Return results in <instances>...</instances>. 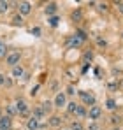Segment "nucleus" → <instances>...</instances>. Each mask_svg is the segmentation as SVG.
<instances>
[{"label":"nucleus","mask_w":123,"mask_h":130,"mask_svg":"<svg viewBox=\"0 0 123 130\" xmlns=\"http://www.w3.org/2000/svg\"><path fill=\"white\" fill-rule=\"evenodd\" d=\"M20 58H21L20 53L18 51H12V53H9L5 56V63L9 65V67H16V65H20Z\"/></svg>","instance_id":"nucleus-1"},{"label":"nucleus","mask_w":123,"mask_h":130,"mask_svg":"<svg viewBox=\"0 0 123 130\" xmlns=\"http://www.w3.org/2000/svg\"><path fill=\"white\" fill-rule=\"evenodd\" d=\"M79 97H81V100L86 104V106H95V95H91V93H88V91H79Z\"/></svg>","instance_id":"nucleus-2"},{"label":"nucleus","mask_w":123,"mask_h":130,"mask_svg":"<svg viewBox=\"0 0 123 130\" xmlns=\"http://www.w3.org/2000/svg\"><path fill=\"white\" fill-rule=\"evenodd\" d=\"M18 11L21 16H26L32 12V4L30 2H18Z\"/></svg>","instance_id":"nucleus-3"},{"label":"nucleus","mask_w":123,"mask_h":130,"mask_svg":"<svg viewBox=\"0 0 123 130\" xmlns=\"http://www.w3.org/2000/svg\"><path fill=\"white\" fill-rule=\"evenodd\" d=\"M14 107L18 111V114H28V104H26L23 99H18V100H16Z\"/></svg>","instance_id":"nucleus-4"},{"label":"nucleus","mask_w":123,"mask_h":130,"mask_svg":"<svg viewBox=\"0 0 123 130\" xmlns=\"http://www.w3.org/2000/svg\"><path fill=\"white\" fill-rule=\"evenodd\" d=\"M53 106L55 107H63V106H67V95L65 93H56V97H55V100H53Z\"/></svg>","instance_id":"nucleus-5"},{"label":"nucleus","mask_w":123,"mask_h":130,"mask_svg":"<svg viewBox=\"0 0 123 130\" xmlns=\"http://www.w3.org/2000/svg\"><path fill=\"white\" fill-rule=\"evenodd\" d=\"M100 114H102V109L99 107V106H91L90 111H88V118H90L91 121L99 120V118H100Z\"/></svg>","instance_id":"nucleus-6"},{"label":"nucleus","mask_w":123,"mask_h":130,"mask_svg":"<svg viewBox=\"0 0 123 130\" xmlns=\"http://www.w3.org/2000/svg\"><path fill=\"white\" fill-rule=\"evenodd\" d=\"M12 121L9 116H0V130H11Z\"/></svg>","instance_id":"nucleus-7"},{"label":"nucleus","mask_w":123,"mask_h":130,"mask_svg":"<svg viewBox=\"0 0 123 130\" xmlns=\"http://www.w3.org/2000/svg\"><path fill=\"white\" fill-rule=\"evenodd\" d=\"M81 44H83V41L78 37V35H72V37L67 41V47H70V49H72V47H79Z\"/></svg>","instance_id":"nucleus-8"},{"label":"nucleus","mask_w":123,"mask_h":130,"mask_svg":"<svg viewBox=\"0 0 123 130\" xmlns=\"http://www.w3.org/2000/svg\"><path fill=\"white\" fill-rule=\"evenodd\" d=\"M37 127H39V120H37L35 116H32V118L26 121V128L28 130H37Z\"/></svg>","instance_id":"nucleus-9"},{"label":"nucleus","mask_w":123,"mask_h":130,"mask_svg":"<svg viewBox=\"0 0 123 130\" xmlns=\"http://www.w3.org/2000/svg\"><path fill=\"white\" fill-rule=\"evenodd\" d=\"M56 9H58V7H56V4H55V2H49V4L46 5V14H48V16L51 18V16H55Z\"/></svg>","instance_id":"nucleus-10"},{"label":"nucleus","mask_w":123,"mask_h":130,"mask_svg":"<svg viewBox=\"0 0 123 130\" xmlns=\"http://www.w3.org/2000/svg\"><path fill=\"white\" fill-rule=\"evenodd\" d=\"M25 76V70H23V67L21 65H16V67H12V77H16V79H20Z\"/></svg>","instance_id":"nucleus-11"},{"label":"nucleus","mask_w":123,"mask_h":130,"mask_svg":"<svg viewBox=\"0 0 123 130\" xmlns=\"http://www.w3.org/2000/svg\"><path fill=\"white\" fill-rule=\"evenodd\" d=\"M49 125H51V127H60L62 118L60 116H51V118H49Z\"/></svg>","instance_id":"nucleus-12"},{"label":"nucleus","mask_w":123,"mask_h":130,"mask_svg":"<svg viewBox=\"0 0 123 130\" xmlns=\"http://www.w3.org/2000/svg\"><path fill=\"white\" fill-rule=\"evenodd\" d=\"M34 116H35L37 120H42V118L46 116V112H44V111H42V107L39 106V107H35V109H34Z\"/></svg>","instance_id":"nucleus-13"},{"label":"nucleus","mask_w":123,"mask_h":130,"mask_svg":"<svg viewBox=\"0 0 123 130\" xmlns=\"http://www.w3.org/2000/svg\"><path fill=\"white\" fill-rule=\"evenodd\" d=\"M76 116H78V118H84V116H88V111L83 107V106H78V109H76Z\"/></svg>","instance_id":"nucleus-14"},{"label":"nucleus","mask_w":123,"mask_h":130,"mask_svg":"<svg viewBox=\"0 0 123 130\" xmlns=\"http://www.w3.org/2000/svg\"><path fill=\"white\" fill-rule=\"evenodd\" d=\"M41 107H42V111L48 114L49 111H51V107H53V102H49V100H46V102H42L41 104Z\"/></svg>","instance_id":"nucleus-15"},{"label":"nucleus","mask_w":123,"mask_h":130,"mask_svg":"<svg viewBox=\"0 0 123 130\" xmlns=\"http://www.w3.org/2000/svg\"><path fill=\"white\" fill-rule=\"evenodd\" d=\"M105 107L114 111V109H116V100H114V99H107V100H105Z\"/></svg>","instance_id":"nucleus-16"},{"label":"nucleus","mask_w":123,"mask_h":130,"mask_svg":"<svg viewBox=\"0 0 123 130\" xmlns=\"http://www.w3.org/2000/svg\"><path fill=\"white\" fill-rule=\"evenodd\" d=\"M76 109H78V104H76V102H69V104H67V111H69L70 114H76Z\"/></svg>","instance_id":"nucleus-17"},{"label":"nucleus","mask_w":123,"mask_h":130,"mask_svg":"<svg viewBox=\"0 0 123 130\" xmlns=\"http://www.w3.org/2000/svg\"><path fill=\"white\" fill-rule=\"evenodd\" d=\"M9 5H11V2H7V0H0V12H5V11L9 9Z\"/></svg>","instance_id":"nucleus-18"},{"label":"nucleus","mask_w":123,"mask_h":130,"mask_svg":"<svg viewBox=\"0 0 123 130\" xmlns=\"http://www.w3.org/2000/svg\"><path fill=\"white\" fill-rule=\"evenodd\" d=\"M5 53H7V47H5V42L0 39V58H5Z\"/></svg>","instance_id":"nucleus-19"},{"label":"nucleus","mask_w":123,"mask_h":130,"mask_svg":"<svg viewBox=\"0 0 123 130\" xmlns=\"http://www.w3.org/2000/svg\"><path fill=\"white\" fill-rule=\"evenodd\" d=\"M12 25H16V26H18V25H23V16H21V14H16V16H14V18H12Z\"/></svg>","instance_id":"nucleus-20"},{"label":"nucleus","mask_w":123,"mask_h":130,"mask_svg":"<svg viewBox=\"0 0 123 130\" xmlns=\"http://www.w3.org/2000/svg\"><path fill=\"white\" fill-rule=\"evenodd\" d=\"M70 130H83V125H81V121H72L70 123Z\"/></svg>","instance_id":"nucleus-21"},{"label":"nucleus","mask_w":123,"mask_h":130,"mask_svg":"<svg viewBox=\"0 0 123 130\" xmlns=\"http://www.w3.org/2000/svg\"><path fill=\"white\" fill-rule=\"evenodd\" d=\"M5 111H7V116H9V118H11V116H14V114L18 112L14 106H7V109H5Z\"/></svg>","instance_id":"nucleus-22"},{"label":"nucleus","mask_w":123,"mask_h":130,"mask_svg":"<svg viewBox=\"0 0 123 130\" xmlns=\"http://www.w3.org/2000/svg\"><path fill=\"white\" fill-rule=\"evenodd\" d=\"M48 21H49V25H51V26H56V25H58V21H60V20H58V16H51V18H49V20H48Z\"/></svg>","instance_id":"nucleus-23"},{"label":"nucleus","mask_w":123,"mask_h":130,"mask_svg":"<svg viewBox=\"0 0 123 130\" xmlns=\"http://www.w3.org/2000/svg\"><path fill=\"white\" fill-rule=\"evenodd\" d=\"M81 18H83V16H81V11H74V12H72V20H74V21H79Z\"/></svg>","instance_id":"nucleus-24"},{"label":"nucleus","mask_w":123,"mask_h":130,"mask_svg":"<svg viewBox=\"0 0 123 130\" xmlns=\"http://www.w3.org/2000/svg\"><path fill=\"white\" fill-rule=\"evenodd\" d=\"M32 35H35V37H39V35H41V28H39V26H35V28H32Z\"/></svg>","instance_id":"nucleus-25"},{"label":"nucleus","mask_w":123,"mask_h":130,"mask_svg":"<svg viewBox=\"0 0 123 130\" xmlns=\"http://www.w3.org/2000/svg\"><path fill=\"white\" fill-rule=\"evenodd\" d=\"M78 37H79L81 41H84V39H86V34H84L83 30H79V32H78Z\"/></svg>","instance_id":"nucleus-26"},{"label":"nucleus","mask_w":123,"mask_h":130,"mask_svg":"<svg viewBox=\"0 0 123 130\" xmlns=\"http://www.w3.org/2000/svg\"><path fill=\"white\" fill-rule=\"evenodd\" d=\"M4 85H5V76L0 74V86H4Z\"/></svg>","instance_id":"nucleus-27"},{"label":"nucleus","mask_w":123,"mask_h":130,"mask_svg":"<svg viewBox=\"0 0 123 130\" xmlns=\"http://www.w3.org/2000/svg\"><path fill=\"white\" fill-rule=\"evenodd\" d=\"M111 121H113V123H114V125H116V123H118V121H120V118H118V116H113V118H111Z\"/></svg>","instance_id":"nucleus-28"},{"label":"nucleus","mask_w":123,"mask_h":130,"mask_svg":"<svg viewBox=\"0 0 123 130\" xmlns=\"http://www.w3.org/2000/svg\"><path fill=\"white\" fill-rule=\"evenodd\" d=\"M118 9H120V11L123 12V2H118Z\"/></svg>","instance_id":"nucleus-29"},{"label":"nucleus","mask_w":123,"mask_h":130,"mask_svg":"<svg viewBox=\"0 0 123 130\" xmlns=\"http://www.w3.org/2000/svg\"><path fill=\"white\" fill-rule=\"evenodd\" d=\"M88 130H99V127H97V125H91V127H90Z\"/></svg>","instance_id":"nucleus-30"},{"label":"nucleus","mask_w":123,"mask_h":130,"mask_svg":"<svg viewBox=\"0 0 123 130\" xmlns=\"http://www.w3.org/2000/svg\"><path fill=\"white\" fill-rule=\"evenodd\" d=\"M113 130H120V127H114V128H113Z\"/></svg>","instance_id":"nucleus-31"},{"label":"nucleus","mask_w":123,"mask_h":130,"mask_svg":"<svg viewBox=\"0 0 123 130\" xmlns=\"http://www.w3.org/2000/svg\"><path fill=\"white\" fill-rule=\"evenodd\" d=\"M65 130H70V128H65Z\"/></svg>","instance_id":"nucleus-32"},{"label":"nucleus","mask_w":123,"mask_h":130,"mask_svg":"<svg viewBox=\"0 0 123 130\" xmlns=\"http://www.w3.org/2000/svg\"><path fill=\"white\" fill-rule=\"evenodd\" d=\"M0 116H2V112H0Z\"/></svg>","instance_id":"nucleus-33"}]
</instances>
